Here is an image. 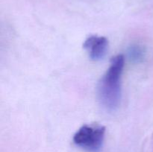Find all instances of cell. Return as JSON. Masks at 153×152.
<instances>
[{"label": "cell", "mask_w": 153, "mask_h": 152, "mask_svg": "<svg viewBox=\"0 0 153 152\" xmlns=\"http://www.w3.org/2000/svg\"><path fill=\"white\" fill-rule=\"evenodd\" d=\"M84 48L94 61H100L105 56L108 48V41L105 37L93 35L86 39L83 44Z\"/></svg>", "instance_id": "3957f363"}, {"label": "cell", "mask_w": 153, "mask_h": 152, "mask_svg": "<svg viewBox=\"0 0 153 152\" xmlns=\"http://www.w3.org/2000/svg\"><path fill=\"white\" fill-rule=\"evenodd\" d=\"M124 56L113 58L105 74L99 83L98 95L101 104L108 111L118 108L121 100V78L123 72Z\"/></svg>", "instance_id": "6da1fadb"}, {"label": "cell", "mask_w": 153, "mask_h": 152, "mask_svg": "<svg viewBox=\"0 0 153 152\" xmlns=\"http://www.w3.org/2000/svg\"><path fill=\"white\" fill-rule=\"evenodd\" d=\"M128 56L131 60L135 62H139V61H142L144 57V51H143V48L140 46H132L130 47L129 50H128Z\"/></svg>", "instance_id": "277c9868"}, {"label": "cell", "mask_w": 153, "mask_h": 152, "mask_svg": "<svg viewBox=\"0 0 153 152\" xmlns=\"http://www.w3.org/2000/svg\"><path fill=\"white\" fill-rule=\"evenodd\" d=\"M105 134L104 126L85 125L81 127L73 137V142L79 147L89 152H98L103 145Z\"/></svg>", "instance_id": "7a4b0ae2"}]
</instances>
